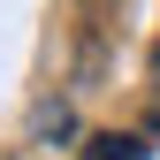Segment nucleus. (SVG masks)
<instances>
[{
  "mask_svg": "<svg viewBox=\"0 0 160 160\" xmlns=\"http://www.w3.org/2000/svg\"><path fill=\"white\" fill-rule=\"evenodd\" d=\"M31 130H38V137H61V130H69V107H61V99H53V107H38Z\"/></svg>",
  "mask_w": 160,
  "mask_h": 160,
  "instance_id": "nucleus-2",
  "label": "nucleus"
},
{
  "mask_svg": "<svg viewBox=\"0 0 160 160\" xmlns=\"http://www.w3.org/2000/svg\"><path fill=\"white\" fill-rule=\"evenodd\" d=\"M152 152V137H137V130H99L84 137V160H145Z\"/></svg>",
  "mask_w": 160,
  "mask_h": 160,
  "instance_id": "nucleus-1",
  "label": "nucleus"
},
{
  "mask_svg": "<svg viewBox=\"0 0 160 160\" xmlns=\"http://www.w3.org/2000/svg\"><path fill=\"white\" fill-rule=\"evenodd\" d=\"M152 84H160V46H152Z\"/></svg>",
  "mask_w": 160,
  "mask_h": 160,
  "instance_id": "nucleus-3",
  "label": "nucleus"
},
{
  "mask_svg": "<svg viewBox=\"0 0 160 160\" xmlns=\"http://www.w3.org/2000/svg\"><path fill=\"white\" fill-rule=\"evenodd\" d=\"M152 137H160V122H152Z\"/></svg>",
  "mask_w": 160,
  "mask_h": 160,
  "instance_id": "nucleus-4",
  "label": "nucleus"
}]
</instances>
